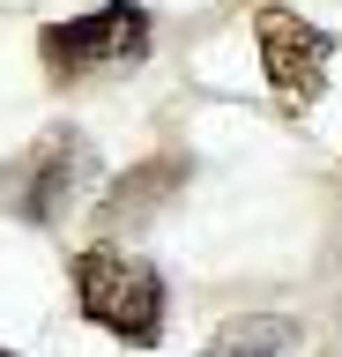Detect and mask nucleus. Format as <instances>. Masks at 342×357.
I'll list each match as a JSON object with an SVG mask.
<instances>
[{
	"instance_id": "f257e3e1",
	"label": "nucleus",
	"mask_w": 342,
	"mask_h": 357,
	"mask_svg": "<svg viewBox=\"0 0 342 357\" xmlns=\"http://www.w3.org/2000/svg\"><path fill=\"white\" fill-rule=\"evenodd\" d=\"M75 305H82V320H97L119 342H157L164 335V275L141 253L90 245V253H75Z\"/></svg>"
},
{
	"instance_id": "f03ea898",
	"label": "nucleus",
	"mask_w": 342,
	"mask_h": 357,
	"mask_svg": "<svg viewBox=\"0 0 342 357\" xmlns=\"http://www.w3.org/2000/svg\"><path fill=\"white\" fill-rule=\"evenodd\" d=\"M45 67L60 82H82V75H112V67H141L149 60V8L134 0H112L97 15H75V22H52L38 38Z\"/></svg>"
},
{
	"instance_id": "7ed1b4c3",
	"label": "nucleus",
	"mask_w": 342,
	"mask_h": 357,
	"mask_svg": "<svg viewBox=\"0 0 342 357\" xmlns=\"http://www.w3.org/2000/svg\"><path fill=\"white\" fill-rule=\"evenodd\" d=\"M82 172H90V142L75 127H52L45 142H30L8 172H0V194H8V208L30 223H52L60 208H68V194L82 186Z\"/></svg>"
},
{
	"instance_id": "20e7f679",
	"label": "nucleus",
	"mask_w": 342,
	"mask_h": 357,
	"mask_svg": "<svg viewBox=\"0 0 342 357\" xmlns=\"http://www.w3.org/2000/svg\"><path fill=\"white\" fill-rule=\"evenodd\" d=\"M253 38H261V67H268V82L283 89V97L313 105L320 89H327V60H335V38H327L320 22L290 15V8H261Z\"/></svg>"
},
{
	"instance_id": "39448f33",
	"label": "nucleus",
	"mask_w": 342,
	"mask_h": 357,
	"mask_svg": "<svg viewBox=\"0 0 342 357\" xmlns=\"http://www.w3.org/2000/svg\"><path fill=\"white\" fill-rule=\"evenodd\" d=\"M186 178V156H149L134 178H119L112 194H104V208H97V223H141L149 208H157L171 186Z\"/></svg>"
},
{
	"instance_id": "423d86ee",
	"label": "nucleus",
	"mask_w": 342,
	"mask_h": 357,
	"mask_svg": "<svg viewBox=\"0 0 342 357\" xmlns=\"http://www.w3.org/2000/svg\"><path fill=\"white\" fill-rule=\"evenodd\" d=\"M297 342V320H283V312H253V320H231L208 350L194 357H275V350H290Z\"/></svg>"
},
{
	"instance_id": "0eeeda50",
	"label": "nucleus",
	"mask_w": 342,
	"mask_h": 357,
	"mask_svg": "<svg viewBox=\"0 0 342 357\" xmlns=\"http://www.w3.org/2000/svg\"><path fill=\"white\" fill-rule=\"evenodd\" d=\"M0 357H15V350H0Z\"/></svg>"
}]
</instances>
